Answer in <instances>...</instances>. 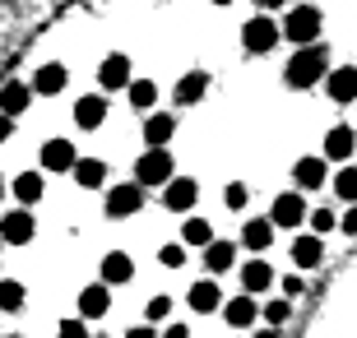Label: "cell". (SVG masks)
Here are the masks:
<instances>
[{"instance_id": "1", "label": "cell", "mask_w": 357, "mask_h": 338, "mask_svg": "<svg viewBox=\"0 0 357 338\" xmlns=\"http://www.w3.org/2000/svg\"><path fill=\"white\" fill-rule=\"evenodd\" d=\"M330 52H325V42H316V47H297L292 52V61L283 66V84L288 89H316V84H325L330 79Z\"/></svg>"}, {"instance_id": "2", "label": "cell", "mask_w": 357, "mask_h": 338, "mask_svg": "<svg viewBox=\"0 0 357 338\" xmlns=\"http://www.w3.org/2000/svg\"><path fill=\"white\" fill-rule=\"evenodd\" d=\"M320 28H325V14H320L316 5H292V10L283 14V38H288L292 47H316Z\"/></svg>"}, {"instance_id": "3", "label": "cell", "mask_w": 357, "mask_h": 338, "mask_svg": "<svg viewBox=\"0 0 357 338\" xmlns=\"http://www.w3.org/2000/svg\"><path fill=\"white\" fill-rule=\"evenodd\" d=\"M278 42H283V24L269 19V14H255V19L241 24V47H246V56H269Z\"/></svg>"}, {"instance_id": "4", "label": "cell", "mask_w": 357, "mask_h": 338, "mask_svg": "<svg viewBox=\"0 0 357 338\" xmlns=\"http://www.w3.org/2000/svg\"><path fill=\"white\" fill-rule=\"evenodd\" d=\"M172 176H176L172 148H144V153L135 158V176H130V181H139L149 190V185H167Z\"/></svg>"}, {"instance_id": "5", "label": "cell", "mask_w": 357, "mask_h": 338, "mask_svg": "<svg viewBox=\"0 0 357 338\" xmlns=\"http://www.w3.org/2000/svg\"><path fill=\"white\" fill-rule=\"evenodd\" d=\"M306 218H311V204H306L302 190H283V195H274V204H269V222H274V227L302 232Z\"/></svg>"}, {"instance_id": "6", "label": "cell", "mask_w": 357, "mask_h": 338, "mask_svg": "<svg viewBox=\"0 0 357 338\" xmlns=\"http://www.w3.org/2000/svg\"><path fill=\"white\" fill-rule=\"evenodd\" d=\"M144 208V185L139 181H116V185H107V199H102V213L107 218H135Z\"/></svg>"}, {"instance_id": "7", "label": "cell", "mask_w": 357, "mask_h": 338, "mask_svg": "<svg viewBox=\"0 0 357 338\" xmlns=\"http://www.w3.org/2000/svg\"><path fill=\"white\" fill-rule=\"evenodd\" d=\"M330 162H325V153H311V158H297V162H292V190H325V185H330Z\"/></svg>"}, {"instance_id": "8", "label": "cell", "mask_w": 357, "mask_h": 338, "mask_svg": "<svg viewBox=\"0 0 357 338\" xmlns=\"http://www.w3.org/2000/svg\"><path fill=\"white\" fill-rule=\"evenodd\" d=\"M98 84H102V93H121V89H130V84H135V66H130V56H126V52L102 56V66H98Z\"/></svg>"}, {"instance_id": "9", "label": "cell", "mask_w": 357, "mask_h": 338, "mask_svg": "<svg viewBox=\"0 0 357 338\" xmlns=\"http://www.w3.org/2000/svg\"><path fill=\"white\" fill-rule=\"evenodd\" d=\"M38 162H42V171L47 176H56V171H75V162H79V148L70 139H47L38 148Z\"/></svg>"}, {"instance_id": "10", "label": "cell", "mask_w": 357, "mask_h": 338, "mask_svg": "<svg viewBox=\"0 0 357 338\" xmlns=\"http://www.w3.org/2000/svg\"><path fill=\"white\" fill-rule=\"evenodd\" d=\"M199 199V181L195 176H172V181L162 185V208L167 213H190Z\"/></svg>"}, {"instance_id": "11", "label": "cell", "mask_w": 357, "mask_h": 338, "mask_svg": "<svg viewBox=\"0 0 357 338\" xmlns=\"http://www.w3.org/2000/svg\"><path fill=\"white\" fill-rule=\"evenodd\" d=\"M33 236H38V222H33L28 208H10V213L0 218V241H5V246H28Z\"/></svg>"}, {"instance_id": "12", "label": "cell", "mask_w": 357, "mask_h": 338, "mask_svg": "<svg viewBox=\"0 0 357 338\" xmlns=\"http://www.w3.org/2000/svg\"><path fill=\"white\" fill-rule=\"evenodd\" d=\"M348 158H357V130L339 121V125L325 130V162H339V167H344Z\"/></svg>"}, {"instance_id": "13", "label": "cell", "mask_w": 357, "mask_h": 338, "mask_svg": "<svg viewBox=\"0 0 357 338\" xmlns=\"http://www.w3.org/2000/svg\"><path fill=\"white\" fill-rule=\"evenodd\" d=\"M38 93H33V84H24V79H5L0 84V116H10V121H19L28 112V102H33Z\"/></svg>"}, {"instance_id": "14", "label": "cell", "mask_w": 357, "mask_h": 338, "mask_svg": "<svg viewBox=\"0 0 357 338\" xmlns=\"http://www.w3.org/2000/svg\"><path fill=\"white\" fill-rule=\"evenodd\" d=\"M269 287H274V269H269L265 255H255V260L241 264V292H246V297H265Z\"/></svg>"}, {"instance_id": "15", "label": "cell", "mask_w": 357, "mask_h": 338, "mask_svg": "<svg viewBox=\"0 0 357 338\" xmlns=\"http://www.w3.org/2000/svg\"><path fill=\"white\" fill-rule=\"evenodd\" d=\"M185 306H190V315H213V311H223V292H218L213 278H199L185 292Z\"/></svg>"}, {"instance_id": "16", "label": "cell", "mask_w": 357, "mask_h": 338, "mask_svg": "<svg viewBox=\"0 0 357 338\" xmlns=\"http://www.w3.org/2000/svg\"><path fill=\"white\" fill-rule=\"evenodd\" d=\"M325 93H330V102H339V107L357 102V66H334L330 79H325Z\"/></svg>"}, {"instance_id": "17", "label": "cell", "mask_w": 357, "mask_h": 338, "mask_svg": "<svg viewBox=\"0 0 357 338\" xmlns=\"http://www.w3.org/2000/svg\"><path fill=\"white\" fill-rule=\"evenodd\" d=\"M10 195L19 199V208H33L42 195H47V171H19L10 181Z\"/></svg>"}, {"instance_id": "18", "label": "cell", "mask_w": 357, "mask_h": 338, "mask_svg": "<svg viewBox=\"0 0 357 338\" xmlns=\"http://www.w3.org/2000/svg\"><path fill=\"white\" fill-rule=\"evenodd\" d=\"M288 255H292V264H297V273H306V269H316V264L325 260V241H320L316 232H297Z\"/></svg>"}, {"instance_id": "19", "label": "cell", "mask_w": 357, "mask_h": 338, "mask_svg": "<svg viewBox=\"0 0 357 338\" xmlns=\"http://www.w3.org/2000/svg\"><path fill=\"white\" fill-rule=\"evenodd\" d=\"M223 320H227V329H251L255 320H260V301L255 297H227L223 301Z\"/></svg>"}, {"instance_id": "20", "label": "cell", "mask_w": 357, "mask_h": 338, "mask_svg": "<svg viewBox=\"0 0 357 338\" xmlns=\"http://www.w3.org/2000/svg\"><path fill=\"white\" fill-rule=\"evenodd\" d=\"M66 84H70V75L61 61H47V66L33 70V93L38 98H56V93H66Z\"/></svg>"}, {"instance_id": "21", "label": "cell", "mask_w": 357, "mask_h": 338, "mask_svg": "<svg viewBox=\"0 0 357 338\" xmlns=\"http://www.w3.org/2000/svg\"><path fill=\"white\" fill-rule=\"evenodd\" d=\"M107 311H112V287L107 283L79 287V320H102Z\"/></svg>"}, {"instance_id": "22", "label": "cell", "mask_w": 357, "mask_h": 338, "mask_svg": "<svg viewBox=\"0 0 357 338\" xmlns=\"http://www.w3.org/2000/svg\"><path fill=\"white\" fill-rule=\"evenodd\" d=\"M135 278V260L126 255V250H107L102 255V278L98 283H107V287H126Z\"/></svg>"}, {"instance_id": "23", "label": "cell", "mask_w": 357, "mask_h": 338, "mask_svg": "<svg viewBox=\"0 0 357 338\" xmlns=\"http://www.w3.org/2000/svg\"><path fill=\"white\" fill-rule=\"evenodd\" d=\"M204 93H209V75H204V70H190V75H181V79H176L172 102L185 112V107H195L199 98H204Z\"/></svg>"}, {"instance_id": "24", "label": "cell", "mask_w": 357, "mask_h": 338, "mask_svg": "<svg viewBox=\"0 0 357 338\" xmlns=\"http://www.w3.org/2000/svg\"><path fill=\"white\" fill-rule=\"evenodd\" d=\"M176 135V116L172 112H149L144 116V144L149 148H167Z\"/></svg>"}, {"instance_id": "25", "label": "cell", "mask_w": 357, "mask_h": 338, "mask_svg": "<svg viewBox=\"0 0 357 338\" xmlns=\"http://www.w3.org/2000/svg\"><path fill=\"white\" fill-rule=\"evenodd\" d=\"M274 222L269 218H246V227H241V246L251 250V255H265L269 246H274Z\"/></svg>"}, {"instance_id": "26", "label": "cell", "mask_w": 357, "mask_h": 338, "mask_svg": "<svg viewBox=\"0 0 357 338\" xmlns=\"http://www.w3.org/2000/svg\"><path fill=\"white\" fill-rule=\"evenodd\" d=\"M102 121H107V98L102 93H84L79 102H75V125L79 130H98Z\"/></svg>"}, {"instance_id": "27", "label": "cell", "mask_w": 357, "mask_h": 338, "mask_svg": "<svg viewBox=\"0 0 357 338\" xmlns=\"http://www.w3.org/2000/svg\"><path fill=\"white\" fill-rule=\"evenodd\" d=\"M218 236H213V222L209 218H199V213H185V222H181V246L185 250H204V246H213Z\"/></svg>"}, {"instance_id": "28", "label": "cell", "mask_w": 357, "mask_h": 338, "mask_svg": "<svg viewBox=\"0 0 357 338\" xmlns=\"http://www.w3.org/2000/svg\"><path fill=\"white\" fill-rule=\"evenodd\" d=\"M70 176H75L79 190H107V162H102V158H79Z\"/></svg>"}, {"instance_id": "29", "label": "cell", "mask_w": 357, "mask_h": 338, "mask_svg": "<svg viewBox=\"0 0 357 338\" xmlns=\"http://www.w3.org/2000/svg\"><path fill=\"white\" fill-rule=\"evenodd\" d=\"M232 264H237V241H223V236H218L213 246H204V269H209L213 278H218V273H227Z\"/></svg>"}, {"instance_id": "30", "label": "cell", "mask_w": 357, "mask_h": 338, "mask_svg": "<svg viewBox=\"0 0 357 338\" xmlns=\"http://www.w3.org/2000/svg\"><path fill=\"white\" fill-rule=\"evenodd\" d=\"M126 98H130V107L135 112H158V84H153V79H135L130 89H126Z\"/></svg>"}, {"instance_id": "31", "label": "cell", "mask_w": 357, "mask_h": 338, "mask_svg": "<svg viewBox=\"0 0 357 338\" xmlns=\"http://www.w3.org/2000/svg\"><path fill=\"white\" fill-rule=\"evenodd\" d=\"M330 190L339 195V204H357V162H344V167L334 171Z\"/></svg>"}, {"instance_id": "32", "label": "cell", "mask_w": 357, "mask_h": 338, "mask_svg": "<svg viewBox=\"0 0 357 338\" xmlns=\"http://www.w3.org/2000/svg\"><path fill=\"white\" fill-rule=\"evenodd\" d=\"M28 301V287L19 283V278H0V311L5 315H19Z\"/></svg>"}, {"instance_id": "33", "label": "cell", "mask_w": 357, "mask_h": 338, "mask_svg": "<svg viewBox=\"0 0 357 338\" xmlns=\"http://www.w3.org/2000/svg\"><path fill=\"white\" fill-rule=\"evenodd\" d=\"M306 232H316V236H330L339 232V208H311V218H306Z\"/></svg>"}, {"instance_id": "34", "label": "cell", "mask_w": 357, "mask_h": 338, "mask_svg": "<svg viewBox=\"0 0 357 338\" xmlns=\"http://www.w3.org/2000/svg\"><path fill=\"white\" fill-rule=\"evenodd\" d=\"M260 315H265V325H269V329L288 325V320H292V301H288V297H269L265 306H260Z\"/></svg>"}, {"instance_id": "35", "label": "cell", "mask_w": 357, "mask_h": 338, "mask_svg": "<svg viewBox=\"0 0 357 338\" xmlns=\"http://www.w3.org/2000/svg\"><path fill=\"white\" fill-rule=\"evenodd\" d=\"M167 315H172V297H162V292H153V297L144 301V320H149L153 329H158V325H167Z\"/></svg>"}, {"instance_id": "36", "label": "cell", "mask_w": 357, "mask_h": 338, "mask_svg": "<svg viewBox=\"0 0 357 338\" xmlns=\"http://www.w3.org/2000/svg\"><path fill=\"white\" fill-rule=\"evenodd\" d=\"M246 204H251V185H246V181H227V185H223V208L241 213Z\"/></svg>"}, {"instance_id": "37", "label": "cell", "mask_w": 357, "mask_h": 338, "mask_svg": "<svg viewBox=\"0 0 357 338\" xmlns=\"http://www.w3.org/2000/svg\"><path fill=\"white\" fill-rule=\"evenodd\" d=\"M185 255H190V250H185L181 241H167V246L158 250V264H162V269H181V264H185Z\"/></svg>"}, {"instance_id": "38", "label": "cell", "mask_w": 357, "mask_h": 338, "mask_svg": "<svg viewBox=\"0 0 357 338\" xmlns=\"http://www.w3.org/2000/svg\"><path fill=\"white\" fill-rule=\"evenodd\" d=\"M56 338H93L89 334V320H79V315L61 320V325H56Z\"/></svg>"}, {"instance_id": "39", "label": "cell", "mask_w": 357, "mask_h": 338, "mask_svg": "<svg viewBox=\"0 0 357 338\" xmlns=\"http://www.w3.org/2000/svg\"><path fill=\"white\" fill-rule=\"evenodd\" d=\"M339 232H344V236H357V204H348L344 213H339Z\"/></svg>"}, {"instance_id": "40", "label": "cell", "mask_w": 357, "mask_h": 338, "mask_svg": "<svg viewBox=\"0 0 357 338\" xmlns=\"http://www.w3.org/2000/svg\"><path fill=\"white\" fill-rule=\"evenodd\" d=\"M278 287H283V297H302V273H288V278H283V283H278Z\"/></svg>"}, {"instance_id": "41", "label": "cell", "mask_w": 357, "mask_h": 338, "mask_svg": "<svg viewBox=\"0 0 357 338\" xmlns=\"http://www.w3.org/2000/svg\"><path fill=\"white\" fill-rule=\"evenodd\" d=\"M121 338H162V334H158V329H153V325H135V329H126V334H121Z\"/></svg>"}, {"instance_id": "42", "label": "cell", "mask_w": 357, "mask_h": 338, "mask_svg": "<svg viewBox=\"0 0 357 338\" xmlns=\"http://www.w3.org/2000/svg\"><path fill=\"white\" fill-rule=\"evenodd\" d=\"M162 338H190V325H176L172 320V325H162Z\"/></svg>"}, {"instance_id": "43", "label": "cell", "mask_w": 357, "mask_h": 338, "mask_svg": "<svg viewBox=\"0 0 357 338\" xmlns=\"http://www.w3.org/2000/svg\"><path fill=\"white\" fill-rule=\"evenodd\" d=\"M260 5V14H269V10H292V0H255Z\"/></svg>"}, {"instance_id": "44", "label": "cell", "mask_w": 357, "mask_h": 338, "mask_svg": "<svg viewBox=\"0 0 357 338\" xmlns=\"http://www.w3.org/2000/svg\"><path fill=\"white\" fill-rule=\"evenodd\" d=\"M10 139H14V121L0 116V144H10Z\"/></svg>"}, {"instance_id": "45", "label": "cell", "mask_w": 357, "mask_h": 338, "mask_svg": "<svg viewBox=\"0 0 357 338\" xmlns=\"http://www.w3.org/2000/svg\"><path fill=\"white\" fill-rule=\"evenodd\" d=\"M251 338H278V329H269V325H265L260 334H251Z\"/></svg>"}, {"instance_id": "46", "label": "cell", "mask_w": 357, "mask_h": 338, "mask_svg": "<svg viewBox=\"0 0 357 338\" xmlns=\"http://www.w3.org/2000/svg\"><path fill=\"white\" fill-rule=\"evenodd\" d=\"M5 190H10V185H5V176H0V199H5Z\"/></svg>"}, {"instance_id": "47", "label": "cell", "mask_w": 357, "mask_h": 338, "mask_svg": "<svg viewBox=\"0 0 357 338\" xmlns=\"http://www.w3.org/2000/svg\"><path fill=\"white\" fill-rule=\"evenodd\" d=\"M209 5H232V0H209Z\"/></svg>"}, {"instance_id": "48", "label": "cell", "mask_w": 357, "mask_h": 338, "mask_svg": "<svg viewBox=\"0 0 357 338\" xmlns=\"http://www.w3.org/2000/svg\"><path fill=\"white\" fill-rule=\"evenodd\" d=\"M0 264H5V241H0Z\"/></svg>"}, {"instance_id": "49", "label": "cell", "mask_w": 357, "mask_h": 338, "mask_svg": "<svg viewBox=\"0 0 357 338\" xmlns=\"http://www.w3.org/2000/svg\"><path fill=\"white\" fill-rule=\"evenodd\" d=\"M5 338H24V334H5Z\"/></svg>"}, {"instance_id": "50", "label": "cell", "mask_w": 357, "mask_h": 338, "mask_svg": "<svg viewBox=\"0 0 357 338\" xmlns=\"http://www.w3.org/2000/svg\"><path fill=\"white\" fill-rule=\"evenodd\" d=\"M93 338H107V334H93Z\"/></svg>"}]
</instances>
